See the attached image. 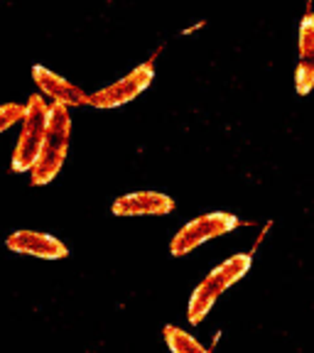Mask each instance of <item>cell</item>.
Here are the masks:
<instances>
[{"label": "cell", "mask_w": 314, "mask_h": 353, "mask_svg": "<svg viewBox=\"0 0 314 353\" xmlns=\"http://www.w3.org/2000/svg\"><path fill=\"white\" fill-rule=\"evenodd\" d=\"M69 143H72V118L69 108L61 103L50 101V121H47V132L44 143L39 148L37 160L30 170V184L32 187H44L55 182V176L61 172L69 154Z\"/></svg>", "instance_id": "cell-1"}, {"label": "cell", "mask_w": 314, "mask_h": 353, "mask_svg": "<svg viewBox=\"0 0 314 353\" xmlns=\"http://www.w3.org/2000/svg\"><path fill=\"white\" fill-rule=\"evenodd\" d=\"M251 265H253V255L251 253H236L233 258H228L226 263H221L219 268L209 272L204 280L199 282L197 290L189 297V307H187V321L192 326H199L206 319V314L211 312V307L216 304V299L221 294L231 290L238 280L248 275Z\"/></svg>", "instance_id": "cell-2"}, {"label": "cell", "mask_w": 314, "mask_h": 353, "mask_svg": "<svg viewBox=\"0 0 314 353\" xmlns=\"http://www.w3.org/2000/svg\"><path fill=\"white\" fill-rule=\"evenodd\" d=\"M47 121H50V103L44 96H30L25 103L20 118V135H17L15 150H12L10 165L12 172H30L37 160L39 148L44 143V132H47Z\"/></svg>", "instance_id": "cell-3"}, {"label": "cell", "mask_w": 314, "mask_h": 353, "mask_svg": "<svg viewBox=\"0 0 314 353\" xmlns=\"http://www.w3.org/2000/svg\"><path fill=\"white\" fill-rule=\"evenodd\" d=\"M238 226H243V221L233 214H226V211L202 214L189 221V223H184V226L175 233V238L170 241V255L184 258V255L194 253L199 245H204L206 241L228 236V233L236 231Z\"/></svg>", "instance_id": "cell-4"}, {"label": "cell", "mask_w": 314, "mask_h": 353, "mask_svg": "<svg viewBox=\"0 0 314 353\" xmlns=\"http://www.w3.org/2000/svg\"><path fill=\"white\" fill-rule=\"evenodd\" d=\"M153 79H155V57H150L148 61L138 64L130 74H126L123 79H118V81L99 88V91H94V94H88L86 105H91V108H101V110L121 108V105H126V103H130V101L138 99L145 88L153 83Z\"/></svg>", "instance_id": "cell-5"}, {"label": "cell", "mask_w": 314, "mask_h": 353, "mask_svg": "<svg viewBox=\"0 0 314 353\" xmlns=\"http://www.w3.org/2000/svg\"><path fill=\"white\" fill-rule=\"evenodd\" d=\"M6 245L17 255H30L39 260H64L69 258V248L57 236L42 231H15L6 238Z\"/></svg>", "instance_id": "cell-6"}, {"label": "cell", "mask_w": 314, "mask_h": 353, "mask_svg": "<svg viewBox=\"0 0 314 353\" xmlns=\"http://www.w3.org/2000/svg\"><path fill=\"white\" fill-rule=\"evenodd\" d=\"M113 216L138 219V216H167L175 211V199L162 192H130L123 194L110 206Z\"/></svg>", "instance_id": "cell-7"}, {"label": "cell", "mask_w": 314, "mask_h": 353, "mask_svg": "<svg viewBox=\"0 0 314 353\" xmlns=\"http://www.w3.org/2000/svg\"><path fill=\"white\" fill-rule=\"evenodd\" d=\"M32 79L39 86L42 96L52 101V103H61L66 108H77V105H86L88 94L81 91L77 83H72L69 79L59 77L57 72L47 69V66H32Z\"/></svg>", "instance_id": "cell-8"}, {"label": "cell", "mask_w": 314, "mask_h": 353, "mask_svg": "<svg viewBox=\"0 0 314 353\" xmlns=\"http://www.w3.org/2000/svg\"><path fill=\"white\" fill-rule=\"evenodd\" d=\"M295 88L300 96H307L314 88V10L312 0L307 3L302 22H300V61L295 72Z\"/></svg>", "instance_id": "cell-9"}, {"label": "cell", "mask_w": 314, "mask_h": 353, "mask_svg": "<svg viewBox=\"0 0 314 353\" xmlns=\"http://www.w3.org/2000/svg\"><path fill=\"white\" fill-rule=\"evenodd\" d=\"M162 334H165L167 348L175 353H209V348H206L204 343L197 341L192 334H187V331L179 329V326H175V324H167Z\"/></svg>", "instance_id": "cell-10"}, {"label": "cell", "mask_w": 314, "mask_h": 353, "mask_svg": "<svg viewBox=\"0 0 314 353\" xmlns=\"http://www.w3.org/2000/svg\"><path fill=\"white\" fill-rule=\"evenodd\" d=\"M25 103H3L0 105V132H6L15 123H20Z\"/></svg>", "instance_id": "cell-11"}]
</instances>
